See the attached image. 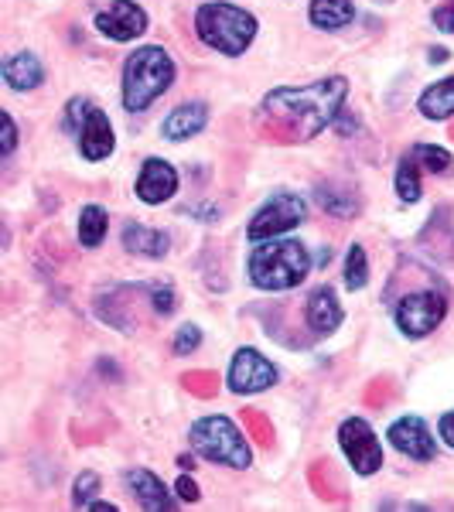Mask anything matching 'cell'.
<instances>
[{"label": "cell", "instance_id": "obj_1", "mask_svg": "<svg viewBox=\"0 0 454 512\" xmlns=\"http://www.w3.org/2000/svg\"><path fill=\"white\" fill-rule=\"evenodd\" d=\"M349 96V82L342 76L311 82V86H280L263 99V110L277 123L291 127L297 137H315L342 113V99Z\"/></svg>", "mask_w": 454, "mask_h": 512}, {"label": "cell", "instance_id": "obj_2", "mask_svg": "<svg viewBox=\"0 0 454 512\" xmlns=\"http://www.w3.org/2000/svg\"><path fill=\"white\" fill-rule=\"evenodd\" d=\"M250 280L260 291H291L311 274V256L297 239H263L250 253Z\"/></svg>", "mask_w": 454, "mask_h": 512}, {"label": "cell", "instance_id": "obj_3", "mask_svg": "<svg viewBox=\"0 0 454 512\" xmlns=\"http://www.w3.org/2000/svg\"><path fill=\"white\" fill-rule=\"evenodd\" d=\"M175 82V62L158 45L137 48L123 65V106L130 113H140Z\"/></svg>", "mask_w": 454, "mask_h": 512}, {"label": "cell", "instance_id": "obj_4", "mask_svg": "<svg viewBox=\"0 0 454 512\" xmlns=\"http://www.w3.org/2000/svg\"><path fill=\"white\" fill-rule=\"evenodd\" d=\"M195 31L209 48H216L219 55H243L250 48V41L257 38V18L250 11L226 0H212L202 4L195 14Z\"/></svg>", "mask_w": 454, "mask_h": 512}, {"label": "cell", "instance_id": "obj_5", "mask_svg": "<svg viewBox=\"0 0 454 512\" xmlns=\"http://www.w3.org/2000/svg\"><path fill=\"white\" fill-rule=\"evenodd\" d=\"M192 448L202 454V458L216 461V465L226 468H250L253 465V451L246 444V437L239 434V427L229 417H202L192 424Z\"/></svg>", "mask_w": 454, "mask_h": 512}, {"label": "cell", "instance_id": "obj_6", "mask_svg": "<svg viewBox=\"0 0 454 512\" xmlns=\"http://www.w3.org/2000/svg\"><path fill=\"white\" fill-rule=\"evenodd\" d=\"M69 123L79 134V151L86 161H103L113 154L117 137H113L110 117H106L99 106L86 103V99H72L69 103Z\"/></svg>", "mask_w": 454, "mask_h": 512}, {"label": "cell", "instance_id": "obj_7", "mask_svg": "<svg viewBox=\"0 0 454 512\" xmlns=\"http://www.w3.org/2000/svg\"><path fill=\"white\" fill-rule=\"evenodd\" d=\"M304 216H308V205H304L301 195L277 192L257 212V216H253L250 229H246V236H250V243H263V239H274L280 233H291L294 226H301Z\"/></svg>", "mask_w": 454, "mask_h": 512}, {"label": "cell", "instance_id": "obj_8", "mask_svg": "<svg viewBox=\"0 0 454 512\" xmlns=\"http://www.w3.org/2000/svg\"><path fill=\"white\" fill-rule=\"evenodd\" d=\"M444 315H448V301H444V294H437V291L407 294L400 304H396V325H400L403 335H410V338L431 335L444 321Z\"/></svg>", "mask_w": 454, "mask_h": 512}, {"label": "cell", "instance_id": "obj_9", "mask_svg": "<svg viewBox=\"0 0 454 512\" xmlns=\"http://www.w3.org/2000/svg\"><path fill=\"white\" fill-rule=\"evenodd\" d=\"M338 441H342L345 458L352 461L359 475H373L383 468V444L373 427L366 424L362 417H349L342 427H338Z\"/></svg>", "mask_w": 454, "mask_h": 512}, {"label": "cell", "instance_id": "obj_10", "mask_svg": "<svg viewBox=\"0 0 454 512\" xmlns=\"http://www.w3.org/2000/svg\"><path fill=\"white\" fill-rule=\"evenodd\" d=\"M277 383V366L257 349H239L229 366V390L233 393H260Z\"/></svg>", "mask_w": 454, "mask_h": 512}, {"label": "cell", "instance_id": "obj_11", "mask_svg": "<svg viewBox=\"0 0 454 512\" xmlns=\"http://www.w3.org/2000/svg\"><path fill=\"white\" fill-rule=\"evenodd\" d=\"M96 28L110 41H134L147 31V14L134 0H113L106 11L96 14Z\"/></svg>", "mask_w": 454, "mask_h": 512}, {"label": "cell", "instance_id": "obj_12", "mask_svg": "<svg viewBox=\"0 0 454 512\" xmlns=\"http://www.w3.org/2000/svg\"><path fill=\"white\" fill-rule=\"evenodd\" d=\"M386 437H390V444L400 454H407L410 461H434L437 454V444L431 437V427L424 424L420 417H400L390 424V431H386Z\"/></svg>", "mask_w": 454, "mask_h": 512}, {"label": "cell", "instance_id": "obj_13", "mask_svg": "<svg viewBox=\"0 0 454 512\" xmlns=\"http://www.w3.org/2000/svg\"><path fill=\"white\" fill-rule=\"evenodd\" d=\"M178 192V171L161 158H147L137 178V198L147 205H161Z\"/></svg>", "mask_w": 454, "mask_h": 512}, {"label": "cell", "instance_id": "obj_14", "mask_svg": "<svg viewBox=\"0 0 454 512\" xmlns=\"http://www.w3.org/2000/svg\"><path fill=\"white\" fill-rule=\"evenodd\" d=\"M205 123H209V110L205 103H181L178 110H171L161 123V134L168 140H188L202 134Z\"/></svg>", "mask_w": 454, "mask_h": 512}, {"label": "cell", "instance_id": "obj_15", "mask_svg": "<svg viewBox=\"0 0 454 512\" xmlns=\"http://www.w3.org/2000/svg\"><path fill=\"white\" fill-rule=\"evenodd\" d=\"M0 76H4V82L11 89L24 93V89L41 86V79H45V69H41L38 55L18 52V55H11V59H4V65H0Z\"/></svg>", "mask_w": 454, "mask_h": 512}, {"label": "cell", "instance_id": "obj_16", "mask_svg": "<svg viewBox=\"0 0 454 512\" xmlns=\"http://www.w3.org/2000/svg\"><path fill=\"white\" fill-rule=\"evenodd\" d=\"M308 325L315 328L318 335H328L342 325V304H338L332 287H318V291L308 297Z\"/></svg>", "mask_w": 454, "mask_h": 512}, {"label": "cell", "instance_id": "obj_17", "mask_svg": "<svg viewBox=\"0 0 454 512\" xmlns=\"http://www.w3.org/2000/svg\"><path fill=\"white\" fill-rule=\"evenodd\" d=\"M127 485H130L134 499L144 509H171V506H175L168 489H164V482L158 475L147 472V468H134V472H127Z\"/></svg>", "mask_w": 454, "mask_h": 512}, {"label": "cell", "instance_id": "obj_18", "mask_svg": "<svg viewBox=\"0 0 454 512\" xmlns=\"http://www.w3.org/2000/svg\"><path fill=\"white\" fill-rule=\"evenodd\" d=\"M356 18V4L352 0H311V24L325 31H338Z\"/></svg>", "mask_w": 454, "mask_h": 512}, {"label": "cell", "instance_id": "obj_19", "mask_svg": "<svg viewBox=\"0 0 454 512\" xmlns=\"http://www.w3.org/2000/svg\"><path fill=\"white\" fill-rule=\"evenodd\" d=\"M123 246L137 256H151V260H158V256L168 253V236L158 233V229H147V226L130 222V226L123 229Z\"/></svg>", "mask_w": 454, "mask_h": 512}, {"label": "cell", "instance_id": "obj_20", "mask_svg": "<svg viewBox=\"0 0 454 512\" xmlns=\"http://www.w3.org/2000/svg\"><path fill=\"white\" fill-rule=\"evenodd\" d=\"M417 110L424 113L427 120H448V117H454V76L441 79L431 89H424Z\"/></svg>", "mask_w": 454, "mask_h": 512}, {"label": "cell", "instance_id": "obj_21", "mask_svg": "<svg viewBox=\"0 0 454 512\" xmlns=\"http://www.w3.org/2000/svg\"><path fill=\"white\" fill-rule=\"evenodd\" d=\"M103 236H106V209L86 205V209L79 212V243L86 246V250H96V246L103 243Z\"/></svg>", "mask_w": 454, "mask_h": 512}, {"label": "cell", "instance_id": "obj_22", "mask_svg": "<svg viewBox=\"0 0 454 512\" xmlns=\"http://www.w3.org/2000/svg\"><path fill=\"white\" fill-rule=\"evenodd\" d=\"M396 192H400L403 202H417L420 198V161L414 154L400 161V171H396Z\"/></svg>", "mask_w": 454, "mask_h": 512}, {"label": "cell", "instance_id": "obj_23", "mask_svg": "<svg viewBox=\"0 0 454 512\" xmlns=\"http://www.w3.org/2000/svg\"><path fill=\"white\" fill-rule=\"evenodd\" d=\"M345 284H349V291H362V287L369 284V260L359 243L352 246L349 260H345Z\"/></svg>", "mask_w": 454, "mask_h": 512}, {"label": "cell", "instance_id": "obj_24", "mask_svg": "<svg viewBox=\"0 0 454 512\" xmlns=\"http://www.w3.org/2000/svg\"><path fill=\"white\" fill-rule=\"evenodd\" d=\"M417 161H424V168L427 171H434V175H448V171L454 168V158L448 151H444V147H434V144H417L414 151Z\"/></svg>", "mask_w": 454, "mask_h": 512}, {"label": "cell", "instance_id": "obj_25", "mask_svg": "<svg viewBox=\"0 0 454 512\" xmlns=\"http://www.w3.org/2000/svg\"><path fill=\"white\" fill-rule=\"evenodd\" d=\"M99 492V475L96 472H82L76 478V506H93V495Z\"/></svg>", "mask_w": 454, "mask_h": 512}, {"label": "cell", "instance_id": "obj_26", "mask_svg": "<svg viewBox=\"0 0 454 512\" xmlns=\"http://www.w3.org/2000/svg\"><path fill=\"white\" fill-rule=\"evenodd\" d=\"M202 345V328L195 325H181L178 328V338H175V355H188Z\"/></svg>", "mask_w": 454, "mask_h": 512}, {"label": "cell", "instance_id": "obj_27", "mask_svg": "<svg viewBox=\"0 0 454 512\" xmlns=\"http://www.w3.org/2000/svg\"><path fill=\"white\" fill-rule=\"evenodd\" d=\"M434 24L441 31H454V0H448V4H441V7H434Z\"/></svg>", "mask_w": 454, "mask_h": 512}, {"label": "cell", "instance_id": "obj_28", "mask_svg": "<svg viewBox=\"0 0 454 512\" xmlns=\"http://www.w3.org/2000/svg\"><path fill=\"white\" fill-rule=\"evenodd\" d=\"M154 308H158L161 315H171V311H175V291H171V287H154Z\"/></svg>", "mask_w": 454, "mask_h": 512}, {"label": "cell", "instance_id": "obj_29", "mask_svg": "<svg viewBox=\"0 0 454 512\" xmlns=\"http://www.w3.org/2000/svg\"><path fill=\"white\" fill-rule=\"evenodd\" d=\"M175 492H178L181 502H198V485L192 482V478H178Z\"/></svg>", "mask_w": 454, "mask_h": 512}, {"label": "cell", "instance_id": "obj_30", "mask_svg": "<svg viewBox=\"0 0 454 512\" xmlns=\"http://www.w3.org/2000/svg\"><path fill=\"white\" fill-rule=\"evenodd\" d=\"M14 144H18V127H14L11 113H4V154H11Z\"/></svg>", "mask_w": 454, "mask_h": 512}, {"label": "cell", "instance_id": "obj_31", "mask_svg": "<svg viewBox=\"0 0 454 512\" xmlns=\"http://www.w3.org/2000/svg\"><path fill=\"white\" fill-rule=\"evenodd\" d=\"M437 431H441L444 444H448V448H454V410H448V414L441 417V424H437Z\"/></svg>", "mask_w": 454, "mask_h": 512}, {"label": "cell", "instance_id": "obj_32", "mask_svg": "<svg viewBox=\"0 0 454 512\" xmlns=\"http://www.w3.org/2000/svg\"><path fill=\"white\" fill-rule=\"evenodd\" d=\"M431 62H448V52H444V48H434V52H431Z\"/></svg>", "mask_w": 454, "mask_h": 512}]
</instances>
